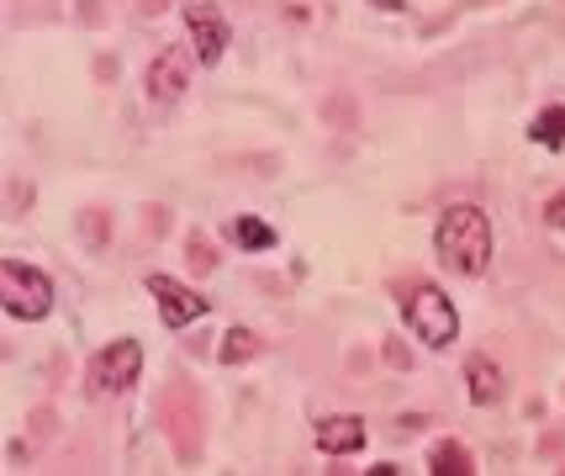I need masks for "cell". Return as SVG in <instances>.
Wrapping results in <instances>:
<instances>
[{"mask_svg":"<svg viewBox=\"0 0 565 476\" xmlns=\"http://www.w3.org/2000/svg\"><path fill=\"white\" fill-rule=\"evenodd\" d=\"M434 250H439V260L455 276H487V265H492V223H487V212L470 207V201L444 207Z\"/></svg>","mask_w":565,"mask_h":476,"instance_id":"6da1fadb","label":"cell"},{"mask_svg":"<svg viewBox=\"0 0 565 476\" xmlns=\"http://www.w3.org/2000/svg\"><path fill=\"white\" fill-rule=\"evenodd\" d=\"M402 318H407V328L418 334L428 350H449L455 339H460V307L444 297V286H413L407 297H402Z\"/></svg>","mask_w":565,"mask_h":476,"instance_id":"7a4b0ae2","label":"cell"},{"mask_svg":"<svg viewBox=\"0 0 565 476\" xmlns=\"http://www.w3.org/2000/svg\"><path fill=\"white\" fill-rule=\"evenodd\" d=\"M0 307L22 324H38L53 313V281L26 260H0Z\"/></svg>","mask_w":565,"mask_h":476,"instance_id":"3957f363","label":"cell"},{"mask_svg":"<svg viewBox=\"0 0 565 476\" xmlns=\"http://www.w3.org/2000/svg\"><path fill=\"white\" fill-rule=\"evenodd\" d=\"M138 371H143V345L138 339H111L106 350H96L85 377H90L96 398H117V392H127L138 381Z\"/></svg>","mask_w":565,"mask_h":476,"instance_id":"277c9868","label":"cell"},{"mask_svg":"<svg viewBox=\"0 0 565 476\" xmlns=\"http://www.w3.org/2000/svg\"><path fill=\"white\" fill-rule=\"evenodd\" d=\"M185 27H191V43H196V59L212 70V64H222V53H227V43H233V27H227V17H222L212 0H191L185 6Z\"/></svg>","mask_w":565,"mask_h":476,"instance_id":"5b68a950","label":"cell"},{"mask_svg":"<svg viewBox=\"0 0 565 476\" xmlns=\"http://www.w3.org/2000/svg\"><path fill=\"white\" fill-rule=\"evenodd\" d=\"M148 292H153V302H159V318H164V328H191L196 318H206V313H212V302L196 297L191 286H180V281H170V276H148Z\"/></svg>","mask_w":565,"mask_h":476,"instance_id":"8992f818","label":"cell"},{"mask_svg":"<svg viewBox=\"0 0 565 476\" xmlns=\"http://www.w3.org/2000/svg\"><path fill=\"white\" fill-rule=\"evenodd\" d=\"M185 85H191V64H185L180 49H164L153 64H148V96L159 101V106H164V101H180Z\"/></svg>","mask_w":565,"mask_h":476,"instance_id":"52a82bcc","label":"cell"},{"mask_svg":"<svg viewBox=\"0 0 565 476\" xmlns=\"http://www.w3.org/2000/svg\"><path fill=\"white\" fill-rule=\"evenodd\" d=\"M318 451L322 455H360L365 451V424L354 413H333L318 424Z\"/></svg>","mask_w":565,"mask_h":476,"instance_id":"ba28073f","label":"cell"},{"mask_svg":"<svg viewBox=\"0 0 565 476\" xmlns=\"http://www.w3.org/2000/svg\"><path fill=\"white\" fill-rule=\"evenodd\" d=\"M466 387H470V402H481V408H487V402L502 398V387H508V377H502V366H497V360H487V355H476V360L466 366Z\"/></svg>","mask_w":565,"mask_h":476,"instance_id":"9c48e42d","label":"cell"},{"mask_svg":"<svg viewBox=\"0 0 565 476\" xmlns=\"http://www.w3.org/2000/svg\"><path fill=\"white\" fill-rule=\"evenodd\" d=\"M529 138L540 149H565V106H544L540 117L529 123Z\"/></svg>","mask_w":565,"mask_h":476,"instance_id":"30bf717a","label":"cell"},{"mask_svg":"<svg viewBox=\"0 0 565 476\" xmlns=\"http://www.w3.org/2000/svg\"><path fill=\"white\" fill-rule=\"evenodd\" d=\"M428 472H439V476H470L476 466H470V451L460 445V440H444L439 451L428 455Z\"/></svg>","mask_w":565,"mask_h":476,"instance_id":"8fae6325","label":"cell"},{"mask_svg":"<svg viewBox=\"0 0 565 476\" xmlns=\"http://www.w3.org/2000/svg\"><path fill=\"white\" fill-rule=\"evenodd\" d=\"M233 239H238L244 250H275V244H280V233H275L270 223H259V218H238V223H233Z\"/></svg>","mask_w":565,"mask_h":476,"instance_id":"7c38bea8","label":"cell"},{"mask_svg":"<svg viewBox=\"0 0 565 476\" xmlns=\"http://www.w3.org/2000/svg\"><path fill=\"white\" fill-rule=\"evenodd\" d=\"M254 350H259V339H254L248 328H227V345H222V360H227V366H238V360H248Z\"/></svg>","mask_w":565,"mask_h":476,"instance_id":"4fadbf2b","label":"cell"},{"mask_svg":"<svg viewBox=\"0 0 565 476\" xmlns=\"http://www.w3.org/2000/svg\"><path fill=\"white\" fill-rule=\"evenodd\" d=\"M544 223H550V228H565V191L544 201Z\"/></svg>","mask_w":565,"mask_h":476,"instance_id":"5bb4252c","label":"cell"},{"mask_svg":"<svg viewBox=\"0 0 565 476\" xmlns=\"http://www.w3.org/2000/svg\"><path fill=\"white\" fill-rule=\"evenodd\" d=\"M375 6H381V11H402L407 0H375Z\"/></svg>","mask_w":565,"mask_h":476,"instance_id":"9a60e30c","label":"cell"}]
</instances>
